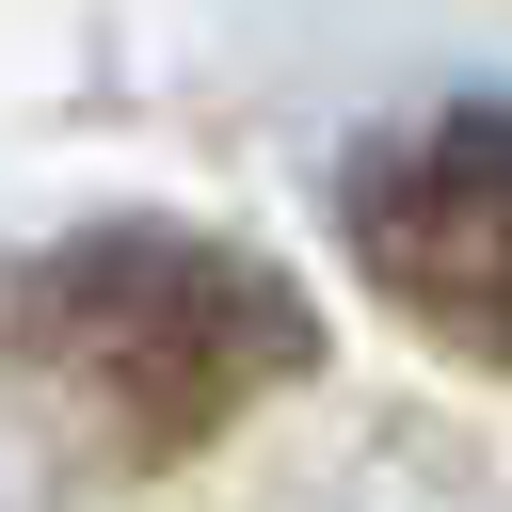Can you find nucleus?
Instances as JSON below:
<instances>
[{"instance_id":"f257e3e1","label":"nucleus","mask_w":512,"mask_h":512,"mask_svg":"<svg viewBox=\"0 0 512 512\" xmlns=\"http://www.w3.org/2000/svg\"><path fill=\"white\" fill-rule=\"evenodd\" d=\"M0 352L80 400L96 432L128 448H192L224 432L240 400H272L304 368V304L240 256V240H192V224H96V240H48L32 272H0Z\"/></svg>"},{"instance_id":"f03ea898","label":"nucleus","mask_w":512,"mask_h":512,"mask_svg":"<svg viewBox=\"0 0 512 512\" xmlns=\"http://www.w3.org/2000/svg\"><path fill=\"white\" fill-rule=\"evenodd\" d=\"M336 224H352V272H368L416 336L512 368V112H496V96L368 144L352 192H336Z\"/></svg>"}]
</instances>
